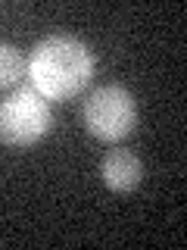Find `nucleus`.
Listing matches in <instances>:
<instances>
[{
	"label": "nucleus",
	"mask_w": 187,
	"mask_h": 250,
	"mask_svg": "<svg viewBox=\"0 0 187 250\" xmlns=\"http://www.w3.org/2000/svg\"><path fill=\"white\" fill-rule=\"evenodd\" d=\"M25 72L44 100H69L88 88L94 75V53L75 35H50L28 53Z\"/></svg>",
	"instance_id": "1"
},
{
	"label": "nucleus",
	"mask_w": 187,
	"mask_h": 250,
	"mask_svg": "<svg viewBox=\"0 0 187 250\" xmlns=\"http://www.w3.org/2000/svg\"><path fill=\"white\" fill-rule=\"evenodd\" d=\"M53 125L50 104L31 84H22L0 100V141L6 147L37 144Z\"/></svg>",
	"instance_id": "2"
},
{
	"label": "nucleus",
	"mask_w": 187,
	"mask_h": 250,
	"mask_svg": "<svg viewBox=\"0 0 187 250\" xmlns=\"http://www.w3.org/2000/svg\"><path fill=\"white\" fill-rule=\"evenodd\" d=\"M81 116L94 138L112 144V141H122L131 135V128L137 122V106H134V97L122 84H103V88L91 91Z\"/></svg>",
	"instance_id": "3"
},
{
	"label": "nucleus",
	"mask_w": 187,
	"mask_h": 250,
	"mask_svg": "<svg viewBox=\"0 0 187 250\" xmlns=\"http://www.w3.org/2000/svg\"><path fill=\"white\" fill-rule=\"evenodd\" d=\"M100 175H103V182L109 191H134L140 175H144V166H140V160L131 150H109L103 156V163H100Z\"/></svg>",
	"instance_id": "4"
},
{
	"label": "nucleus",
	"mask_w": 187,
	"mask_h": 250,
	"mask_svg": "<svg viewBox=\"0 0 187 250\" xmlns=\"http://www.w3.org/2000/svg\"><path fill=\"white\" fill-rule=\"evenodd\" d=\"M25 75V60L13 44L0 41V88H10Z\"/></svg>",
	"instance_id": "5"
}]
</instances>
